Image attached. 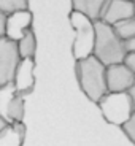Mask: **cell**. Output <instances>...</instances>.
<instances>
[{
  "label": "cell",
  "mask_w": 135,
  "mask_h": 146,
  "mask_svg": "<svg viewBox=\"0 0 135 146\" xmlns=\"http://www.w3.org/2000/svg\"><path fill=\"white\" fill-rule=\"evenodd\" d=\"M95 29V41H94V56L99 59L105 67L114 65V64H122L127 57V48L126 41L121 40L116 35L113 26H110L103 21H94Z\"/></svg>",
  "instance_id": "6da1fadb"
},
{
  "label": "cell",
  "mask_w": 135,
  "mask_h": 146,
  "mask_svg": "<svg viewBox=\"0 0 135 146\" xmlns=\"http://www.w3.org/2000/svg\"><path fill=\"white\" fill-rule=\"evenodd\" d=\"M75 72H76L81 91L86 94L89 100L97 103L108 92V89H106V67L94 56L76 60Z\"/></svg>",
  "instance_id": "7a4b0ae2"
},
{
  "label": "cell",
  "mask_w": 135,
  "mask_h": 146,
  "mask_svg": "<svg viewBox=\"0 0 135 146\" xmlns=\"http://www.w3.org/2000/svg\"><path fill=\"white\" fill-rule=\"evenodd\" d=\"M70 22H72L73 30H75V41H73L72 49L75 60H81V59L92 56L95 41L94 21L73 10L70 13Z\"/></svg>",
  "instance_id": "3957f363"
},
{
  "label": "cell",
  "mask_w": 135,
  "mask_h": 146,
  "mask_svg": "<svg viewBox=\"0 0 135 146\" xmlns=\"http://www.w3.org/2000/svg\"><path fill=\"white\" fill-rule=\"evenodd\" d=\"M97 105L110 124L121 127L130 119L135 111L129 92H106L97 102Z\"/></svg>",
  "instance_id": "277c9868"
},
{
  "label": "cell",
  "mask_w": 135,
  "mask_h": 146,
  "mask_svg": "<svg viewBox=\"0 0 135 146\" xmlns=\"http://www.w3.org/2000/svg\"><path fill=\"white\" fill-rule=\"evenodd\" d=\"M19 60H21V56H19L16 41L2 36L0 38V88L13 83Z\"/></svg>",
  "instance_id": "5b68a950"
},
{
  "label": "cell",
  "mask_w": 135,
  "mask_h": 146,
  "mask_svg": "<svg viewBox=\"0 0 135 146\" xmlns=\"http://www.w3.org/2000/svg\"><path fill=\"white\" fill-rule=\"evenodd\" d=\"M135 73L122 64L106 67V89L108 92H127L134 84Z\"/></svg>",
  "instance_id": "8992f818"
},
{
  "label": "cell",
  "mask_w": 135,
  "mask_h": 146,
  "mask_svg": "<svg viewBox=\"0 0 135 146\" xmlns=\"http://www.w3.org/2000/svg\"><path fill=\"white\" fill-rule=\"evenodd\" d=\"M13 86L22 97L29 95L35 88V59H21L16 67Z\"/></svg>",
  "instance_id": "52a82bcc"
},
{
  "label": "cell",
  "mask_w": 135,
  "mask_h": 146,
  "mask_svg": "<svg viewBox=\"0 0 135 146\" xmlns=\"http://www.w3.org/2000/svg\"><path fill=\"white\" fill-rule=\"evenodd\" d=\"M32 13L29 10H19L7 16V29L5 36L8 40L18 41L26 35L29 30H32Z\"/></svg>",
  "instance_id": "ba28073f"
},
{
  "label": "cell",
  "mask_w": 135,
  "mask_h": 146,
  "mask_svg": "<svg viewBox=\"0 0 135 146\" xmlns=\"http://www.w3.org/2000/svg\"><path fill=\"white\" fill-rule=\"evenodd\" d=\"M134 18V2L129 0H108L102 11L100 21L114 26L116 22Z\"/></svg>",
  "instance_id": "9c48e42d"
},
{
  "label": "cell",
  "mask_w": 135,
  "mask_h": 146,
  "mask_svg": "<svg viewBox=\"0 0 135 146\" xmlns=\"http://www.w3.org/2000/svg\"><path fill=\"white\" fill-rule=\"evenodd\" d=\"M26 138L24 122H11L0 132V146H22Z\"/></svg>",
  "instance_id": "30bf717a"
},
{
  "label": "cell",
  "mask_w": 135,
  "mask_h": 146,
  "mask_svg": "<svg viewBox=\"0 0 135 146\" xmlns=\"http://www.w3.org/2000/svg\"><path fill=\"white\" fill-rule=\"evenodd\" d=\"M106 2L108 0H72V7L75 11L88 16L92 21H99Z\"/></svg>",
  "instance_id": "8fae6325"
},
{
  "label": "cell",
  "mask_w": 135,
  "mask_h": 146,
  "mask_svg": "<svg viewBox=\"0 0 135 146\" xmlns=\"http://www.w3.org/2000/svg\"><path fill=\"white\" fill-rule=\"evenodd\" d=\"M24 113H26V110H24V97L19 95L18 92H15L7 105L3 119H7L10 124L11 122H22L24 121Z\"/></svg>",
  "instance_id": "7c38bea8"
},
{
  "label": "cell",
  "mask_w": 135,
  "mask_h": 146,
  "mask_svg": "<svg viewBox=\"0 0 135 146\" xmlns=\"http://www.w3.org/2000/svg\"><path fill=\"white\" fill-rule=\"evenodd\" d=\"M18 44V51L21 59H35V52H37V38L33 30H29L26 35L22 36L21 40L16 41Z\"/></svg>",
  "instance_id": "4fadbf2b"
},
{
  "label": "cell",
  "mask_w": 135,
  "mask_h": 146,
  "mask_svg": "<svg viewBox=\"0 0 135 146\" xmlns=\"http://www.w3.org/2000/svg\"><path fill=\"white\" fill-rule=\"evenodd\" d=\"M113 29L121 40L129 41L130 38L135 36V18H129V19H124V21L116 22Z\"/></svg>",
  "instance_id": "5bb4252c"
},
{
  "label": "cell",
  "mask_w": 135,
  "mask_h": 146,
  "mask_svg": "<svg viewBox=\"0 0 135 146\" xmlns=\"http://www.w3.org/2000/svg\"><path fill=\"white\" fill-rule=\"evenodd\" d=\"M0 10L5 15H11L19 10H29V0H0Z\"/></svg>",
  "instance_id": "9a60e30c"
},
{
  "label": "cell",
  "mask_w": 135,
  "mask_h": 146,
  "mask_svg": "<svg viewBox=\"0 0 135 146\" xmlns=\"http://www.w3.org/2000/svg\"><path fill=\"white\" fill-rule=\"evenodd\" d=\"M122 130H124V133L130 138V141L135 143V111H134V114L130 116V119L122 125Z\"/></svg>",
  "instance_id": "2e32d148"
},
{
  "label": "cell",
  "mask_w": 135,
  "mask_h": 146,
  "mask_svg": "<svg viewBox=\"0 0 135 146\" xmlns=\"http://www.w3.org/2000/svg\"><path fill=\"white\" fill-rule=\"evenodd\" d=\"M7 16L3 11L0 10V38L5 36V29H7Z\"/></svg>",
  "instance_id": "e0dca14e"
},
{
  "label": "cell",
  "mask_w": 135,
  "mask_h": 146,
  "mask_svg": "<svg viewBox=\"0 0 135 146\" xmlns=\"http://www.w3.org/2000/svg\"><path fill=\"white\" fill-rule=\"evenodd\" d=\"M124 64L135 73V52H129L127 57H126V60H124Z\"/></svg>",
  "instance_id": "ac0fdd59"
},
{
  "label": "cell",
  "mask_w": 135,
  "mask_h": 146,
  "mask_svg": "<svg viewBox=\"0 0 135 146\" xmlns=\"http://www.w3.org/2000/svg\"><path fill=\"white\" fill-rule=\"evenodd\" d=\"M126 48H127V52H135V36L126 41Z\"/></svg>",
  "instance_id": "d6986e66"
},
{
  "label": "cell",
  "mask_w": 135,
  "mask_h": 146,
  "mask_svg": "<svg viewBox=\"0 0 135 146\" xmlns=\"http://www.w3.org/2000/svg\"><path fill=\"white\" fill-rule=\"evenodd\" d=\"M129 95H130V99H132V103H134V110H135V80H134V84L130 86V89H129Z\"/></svg>",
  "instance_id": "ffe728a7"
},
{
  "label": "cell",
  "mask_w": 135,
  "mask_h": 146,
  "mask_svg": "<svg viewBox=\"0 0 135 146\" xmlns=\"http://www.w3.org/2000/svg\"><path fill=\"white\" fill-rule=\"evenodd\" d=\"M8 124H10V122H8V121H5V119H3V117L0 116V132L3 130V129H5V127H7V125H8Z\"/></svg>",
  "instance_id": "44dd1931"
},
{
  "label": "cell",
  "mask_w": 135,
  "mask_h": 146,
  "mask_svg": "<svg viewBox=\"0 0 135 146\" xmlns=\"http://www.w3.org/2000/svg\"><path fill=\"white\" fill-rule=\"evenodd\" d=\"M134 18H135V2H134Z\"/></svg>",
  "instance_id": "7402d4cb"
},
{
  "label": "cell",
  "mask_w": 135,
  "mask_h": 146,
  "mask_svg": "<svg viewBox=\"0 0 135 146\" xmlns=\"http://www.w3.org/2000/svg\"><path fill=\"white\" fill-rule=\"evenodd\" d=\"M129 2H135V0H129Z\"/></svg>",
  "instance_id": "603a6c76"
}]
</instances>
